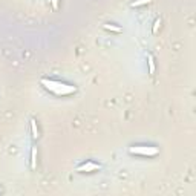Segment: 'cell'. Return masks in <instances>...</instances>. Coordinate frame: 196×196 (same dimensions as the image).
I'll return each instance as SVG.
<instances>
[{
  "label": "cell",
  "instance_id": "1",
  "mask_svg": "<svg viewBox=\"0 0 196 196\" xmlns=\"http://www.w3.org/2000/svg\"><path fill=\"white\" fill-rule=\"evenodd\" d=\"M130 153L133 155H144V156H153L158 153V149L155 147H130L129 149Z\"/></svg>",
  "mask_w": 196,
  "mask_h": 196
},
{
  "label": "cell",
  "instance_id": "2",
  "mask_svg": "<svg viewBox=\"0 0 196 196\" xmlns=\"http://www.w3.org/2000/svg\"><path fill=\"white\" fill-rule=\"evenodd\" d=\"M98 169H101V165H100V164H95V162L89 161V162L81 164V165L77 169V172H93V170H98Z\"/></svg>",
  "mask_w": 196,
  "mask_h": 196
},
{
  "label": "cell",
  "instance_id": "3",
  "mask_svg": "<svg viewBox=\"0 0 196 196\" xmlns=\"http://www.w3.org/2000/svg\"><path fill=\"white\" fill-rule=\"evenodd\" d=\"M37 167V147H32L31 150V169Z\"/></svg>",
  "mask_w": 196,
  "mask_h": 196
},
{
  "label": "cell",
  "instance_id": "4",
  "mask_svg": "<svg viewBox=\"0 0 196 196\" xmlns=\"http://www.w3.org/2000/svg\"><path fill=\"white\" fill-rule=\"evenodd\" d=\"M147 61H149V72H150V75H153L155 74V60L150 54L147 55Z\"/></svg>",
  "mask_w": 196,
  "mask_h": 196
},
{
  "label": "cell",
  "instance_id": "5",
  "mask_svg": "<svg viewBox=\"0 0 196 196\" xmlns=\"http://www.w3.org/2000/svg\"><path fill=\"white\" fill-rule=\"evenodd\" d=\"M31 130H32V138L37 140L38 138V129H37V121L31 120Z\"/></svg>",
  "mask_w": 196,
  "mask_h": 196
},
{
  "label": "cell",
  "instance_id": "6",
  "mask_svg": "<svg viewBox=\"0 0 196 196\" xmlns=\"http://www.w3.org/2000/svg\"><path fill=\"white\" fill-rule=\"evenodd\" d=\"M152 2V0H135V2L130 3L132 8H136V6H143V5H149Z\"/></svg>",
  "mask_w": 196,
  "mask_h": 196
},
{
  "label": "cell",
  "instance_id": "7",
  "mask_svg": "<svg viewBox=\"0 0 196 196\" xmlns=\"http://www.w3.org/2000/svg\"><path fill=\"white\" fill-rule=\"evenodd\" d=\"M104 29H107V31H114V32H121V28L120 26H114V25H109V23H106L104 26H103Z\"/></svg>",
  "mask_w": 196,
  "mask_h": 196
},
{
  "label": "cell",
  "instance_id": "8",
  "mask_svg": "<svg viewBox=\"0 0 196 196\" xmlns=\"http://www.w3.org/2000/svg\"><path fill=\"white\" fill-rule=\"evenodd\" d=\"M159 26H161V19H156V20H155V23H153V29H152V31H153V34H156V32H158V28H159Z\"/></svg>",
  "mask_w": 196,
  "mask_h": 196
},
{
  "label": "cell",
  "instance_id": "9",
  "mask_svg": "<svg viewBox=\"0 0 196 196\" xmlns=\"http://www.w3.org/2000/svg\"><path fill=\"white\" fill-rule=\"evenodd\" d=\"M52 2V6H54V9H57L58 8V0H51Z\"/></svg>",
  "mask_w": 196,
  "mask_h": 196
}]
</instances>
